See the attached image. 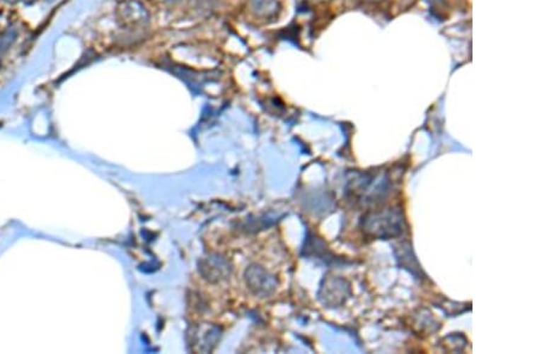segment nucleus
Here are the masks:
<instances>
[{
	"instance_id": "2",
	"label": "nucleus",
	"mask_w": 537,
	"mask_h": 354,
	"mask_svg": "<svg viewBox=\"0 0 537 354\" xmlns=\"http://www.w3.org/2000/svg\"><path fill=\"white\" fill-rule=\"evenodd\" d=\"M15 37L16 35L13 31H8L3 37L0 38V61H1V57H4V54L8 52L12 42L15 41Z\"/></svg>"
},
{
	"instance_id": "1",
	"label": "nucleus",
	"mask_w": 537,
	"mask_h": 354,
	"mask_svg": "<svg viewBox=\"0 0 537 354\" xmlns=\"http://www.w3.org/2000/svg\"><path fill=\"white\" fill-rule=\"evenodd\" d=\"M405 220L400 208H387L366 213L362 218V230L374 239L388 240L404 232Z\"/></svg>"
}]
</instances>
